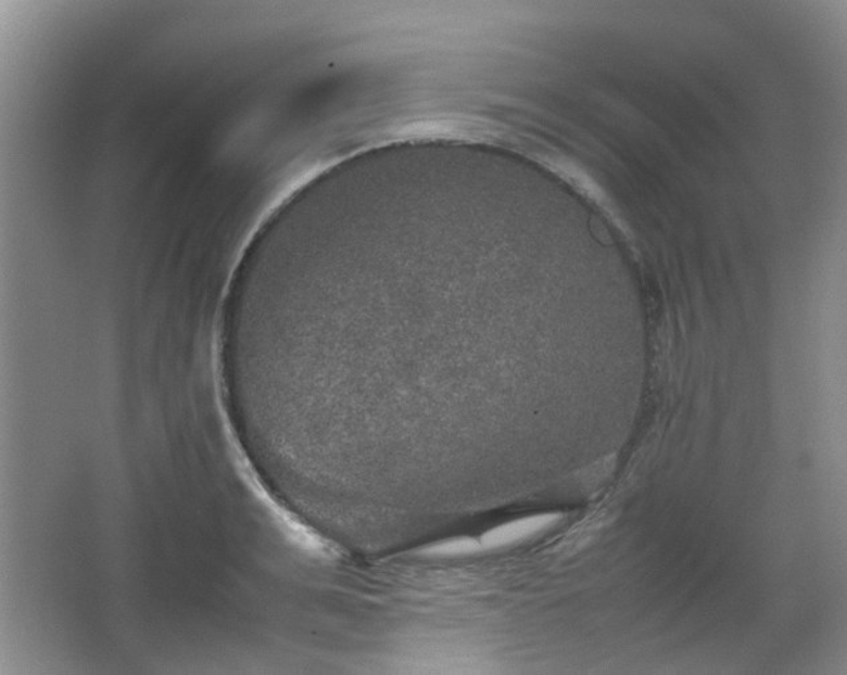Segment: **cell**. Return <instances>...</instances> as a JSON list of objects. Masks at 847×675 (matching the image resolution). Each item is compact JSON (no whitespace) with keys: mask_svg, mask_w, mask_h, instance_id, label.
I'll use <instances>...</instances> for the list:
<instances>
[{"mask_svg":"<svg viewBox=\"0 0 847 675\" xmlns=\"http://www.w3.org/2000/svg\"><path fill=\"white\" fill-rule=\"evenodd\" d=\"M560 520L559 513H542L535 517L514 520L494 530H490L483 536L482 543L488 548H500L515 545V543L530 539L542 532L551 530Z\"/></svg>","mask_w":847,"mask_h":675,"instance_id":"cell-1","label":"cell"}]
</instances>
